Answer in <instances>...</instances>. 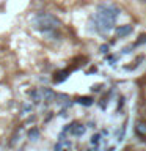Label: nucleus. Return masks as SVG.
I'll return each instance as SVG.
<instances>
[{
  "mask_svg": "<svg viewBox=\"0 0 146 151\" xmlns=\"http://www.w3.org/2000/svg\"><path fill=\"white\" fill-rule=\"evenodd\" d=\"M141 2H145V3H146V0H141Z\"/></svg>",
  "mask_w": 146,
  "mask_h": 151,
  "instance_id": "10",
  "label": "nucleus"
},
{
  "mask_svg": "<svg viewBox=\"0 0 146 151\" xmlns=\"http://www.w3.org/2000/svg\"><path fill=\"white\" fill-rule=\"evenodd\" d=\"M132 25H120L116 28V36L118 38H124V36H127L129 33H132Z\"/></svg>",
  "mask_w": 146,
  "mask_h": 151,
  "instance_id": "3",
  "label": "nucleus"
},
{
  "mask_svg": "<svg viewBox=\"0 0 146 151\" xmlns=\"http://www.w3.org/2000/svg\"><path fill=\"white\" fill-rule=\"evenodd\" d=\"M60 25V19L50 13H36L31 17V27L38 32L46 33V35H52L55 30H58Z\"/></svg>",
  "mask_w": 146,
  "mask_h": 151,
  "instance_id": "2",
  "label": "nucleus"
},
{
  "mask_svg": "<svg viewBox=\"0 0 146 151\" xmlns=\"http://www.w3.org/2000/svg\"><path fill=\"white\" fill-rule=\"evenodd\" d=\"M120 16V8L113 3H101L94 11L91 21L94 24V28H96L97 33L101 35H110L115 28L116 24V17Z\"/></svg>",
  "mask_w": 146,
  "mask_h": 151,
  "instance_id": "1",
  "label": "nucleus"
},
{
  "mask_svg": "<svg viewBox=\"0 0 146 151\" xmlns=\"http://www.w3.org/2000/svg\"><path fill=\"white\" fill-rule=\"evenodd\" d=\"M28 137H30V140H36V137H39V131H38V129H33V131H30V134H28Z\"/></svg>",
  "mask_w": 146,
  "mask_h": 151,
  "instance_id": "7",
  "label": "nucleus"
},
{
  "mask_svg": "<svg viewBox=\"0 0 146 151\" xmlns=\"http://www.w3.org/2000/svg\"><path fill=\"white\" fill-rule=\"evenodd\" d=\"M137 132H138L140 135H146V124H143V123H137Z\"/></svg>",
  "mask_w": 146,
  "mask_h": 151,
  "instance_id": "6",
  "label": "nucleus"
},
{
  "mask_svg": "<svg viewBox=\"0 0 146 151\" xmlns=\"http://www.w3.org/2000/svg\"><path fill=\"white\" fill-rule=\"evenodd\" d=\"M77 102L83 104V106H91V104H93V98H87V96H85V98H79Z\"/></svg>",
  "mask_w": 146,
  "mask_h": 151,
  "instance_id": "5",
  "label": "nucleus"
},
{
  "mask_svg": "<svg viewBox=\"0 0 146 151\" xmlns=\"http://www.w3.org/2000/svg\"><path fill=\"white\" fill-rule=\"evenodd\" d=\"M83 132H85V127L82 124H72V127H71V134L75 135V137L83 135Z\"/></svg>",
  "mask_w": 146,
  "mask_h": 151,
  "instance_id": "4",
  "label": "nucleus"
},
{
  "mask_svg": "<svg viewBox=\"0 0 146 151\" xmlns=\"http://www.w3.org/2000/svg\"><path fill=\"white\" fill-rule=\"evenodd\" d=\"M143 42H146V35H141L140 40L135 41V46H140V44H143Z\"/></svg>",
  "mask_w": 146,
  "mask_h": 151,
  "instance_id": "8",
  "label": "nucleus"
},
{
  "mask_svg": "<svg viewBox=\"0 0 146 151\" xmlns=\"http://www.w3.org/2000/svg\"><path fill=\"white\" fill-rule=\"evenodd\" d=\"M99 139H101V135H99V134L93 135V139H91V143H99Z\"/></svg>",
  "mask_w": 146,
  "mask_h": 151,
  "instance_id": "9",
  "label": "nucleus"
}]
</instances>
